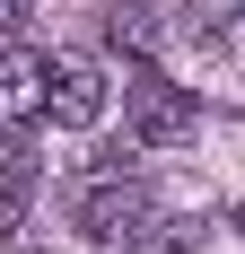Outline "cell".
Returning <instances> with one entry per match:
<instances>
[{
    "label": "cell",
    "mask_w": 245,
    "mask_h": 254,
    "mask_svg": "<svg viewBox=\"0 0 245 254\" xmlns=\"http://www.w3.org/2000/svg\"><path fill=\"white\" fill-rule=\"evenodd\" d=\"M35 123H44V53L9 44L0 53V131L18 140V131H35Z\"/></svg>",
    "instance_id": "cell-4"
},
{
    "label": "cell",
    "mask_w": 245,
    "mask_h": 254,
    "mask_svg": "<svg viewBox=\"0 0 245 254\" xmlns=\"http://www.w3.org/2000/svg\"><path fill=\"white\" fill-rule=\"evenodd\" d=\"M201 26H228V18H245V0H184Z\"/></svg>",
    "instance_id": "cell-7"
},
{
    "label": "cell",
    "mask_w": 245,
    "mask_h": 254,
    "mask_svg": "<svg viewBox=\"0 0 245 254\" xmlns=\"http://www.w3.org/2000/svg\"><path fill=\"white\" fill-rule=\"evenodd\" d=\"M26 9H35V0H0V35H18V26H26Z\"/></svg>",
    "instance_id": "cell-8"
},
{
    "label": "cell",
    "mask_w": 245,
    "mask_h": 254,
    "mask_svg": "<svg viewBox=\"0 0 245 254\" xmlns=\"http://www.w3.org/2000/svg\"><path fill=\"white\" fill-rule=\"evenodd\" d=\"M149 219H158V202H149L140 167H122V158H105V167H88L70 193V228L97 237V246H122V237H140Z\"/></svg>",
    "instance_id": "cell-1"
},
{
    "label": "cell",
    "mask_w": 245,
    "mask_h": 254,
    "mask_svg": "<svg viewBox=\"0 0 245 254\" xmlns=\"http://www.w3.org/2000/svg\"><path fill=\"white\" fill-rule=\"evenodd\" d=\"M44 114H53L61 131H97V123H105V79H97V62H79V53L44 62Z\"/></svg>",
    "instance_id": "cell-3"
},
{
    "label": "cell",
    "mask_w": 245,
    "mask_h": 254,
    "mask_svg": "<svg viewBox=\"0 0 245 254\" xmlns=\"http://www.w3.org/2000/svg\"><path fill=\"white\" fill-rule=\"evenodd\" d=\"M122 123H131L140 149H175V140H193L201 105H193V88H175L167 70H131V88H122Z\"/></svg>",
    "instance_id": "cell-2"
},
{
    "label": "cell",
    "mask_w": 245,
    "mask_h": 254,
    "mask_svg": "<svg viewBox=\"0 0 245 254\" xmlns=\"http://www.w3.org/2000/svg\"><path fill=\"white\" fill-rule=\"evenodd\" d=\"M26 193H35V167H26V158H9V167H0V237L26 219Z\"/></svg>",
    "instance_id": "cell-5"
},
{
    "label": "cell",
    "mask_w": 245,
    "mask_h": 254,
    "mask_svg": "<svg viewBox=\"0 0 245 254\" xmlns=\"http://www.w3.org/2000/svg\"><path fill=\"white\" fill-rule=\"evenodd\" d=\"M105 35H114V44H149V9H114Z\"/></svg>",
    "instance_id": "cell-6"
}]
</instances>
